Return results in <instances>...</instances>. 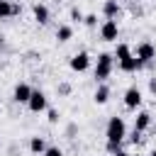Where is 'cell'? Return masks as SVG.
Masks as SVG:
<instances>
[{"label":"cell","mask_w":156,"mask_h":156,"mask_svg":"<svg viewBox=\"0 0 156 156\" xmlns=\"http://www.w3.org/2000/svg\"><path fill=\"white\" fill-rule=\"evenodd\" d=\"M112 68H115V56L107 54V51L98 54V61H95V68H93L95 80H98V83H105V80L112 76Z\"/></svg>","instance_id":"1"},{"label":"cell","mask_w":156,"mask_h":156,"mask_svg":"<svg viewBox=\"0 0 156 156\" xmlns=\"http://www.w3.org/2000/svg\"><path fill=\"white\" fill-rule=\"evenodd\" d=\"M105 139L107 141H124L127 139V124L119 115H112L107 119V127H105Z\"/></svg>","instance_id":"2"},{"label":"cell","mask_w":156,"mask_h":156,"mask_svg":"<svg viewBox=\"0 0 156 156\" xmlns=\"http://www.w3.org/2000/svg\"><path fill=\"white\" fill-rule=\"evenodd\" d=\"M49 107V100H46V95H44V90H32V95H29V100H27V110L29 112H34V115H39V112H44Z\"/></svg>","instance_id":"3"},{"label":"cell","mask_w":156,"mask_h":156,"mask_svg":"<svg viewBox=\"0 0 156 156\" xmlns=\"http://www.w3.org/2000/svg\"><path fill=\"white\" fill-rule=\"evenodd\" d=\"M134 56L146 66V63H151V61L156 58V46H154L151 41H139L136 49H134Z\"/></svg>","instance_id":"4"},{"label":"cell","mask_w":156,"mask_h":156,"mask_svg":"<svg viewBox=\"0 0 156 156\" xmlns=\"http://www.w3.org/2000/svg\"><path fill=\"white\" fill-rule=\"evenodd\" d=\"M117 37H119V24H117V20H105V22L100 24V39H102V41H117Z\"/></svg>","instance_id":"5"},{"label":"cell","mask_w":156,"mask_h":156,"mask_svg":"<svg viewBox=\"0 0 156 156\" xmlns=\"http://www.w3.org/2000/svg\"><path fill=\"white\" fill-rule=\"evenodd\" d=\"M68 66H71V71H76V73H85V71L90 68V54H88V51L73 54L71 61H68Z\"/></svg>","instance_id":"6"},{"label":"cell","mask_w":156,"mask_h":156,"mask_svg":"<svg viewBox=\"0 0 156 156\" xmlns=\"http://www.w3.org/2000/svg\"><path fill=\"white\" fill-rule=\"evenodd\" d=\"M141 102H144L141 90H139L136 85H129V88L124 90V107H127V110H136Z\"/></svg>","instance_id":"7"},{"label":"cell","mask_w":156,"mask_h":156,"mask_svg":"<svg viewBox=\"0 0 156 156\" xmlns=\"http://www.w3.org/2000/svg\"><path fill=\"white\" fill-rule=\"evenodd\" d=\"M32 85L29 83H17L15 85V90H12V100L17 102V105H27V100H29V95H32Z\"/></svg>","instance_id":"8"},{"label":"cell","mask_w":156,"mask_h":156,"mask_svg":"<svg viewBox=\"0 0 156 156\" xmlns=\"http://www.w3.org/2000/svg\"><path fill=\"white\" fill-rule=\"evenodd\" d=\"M117 66H119V71L122 73H136V71H141L144 68V63L132 54V56H127V58H122V61H117Z\"/></svg>","instance_id":"9"},{"label":"cell","mask_w":156,"mask_h":156,"mask_svg":"<svg viewBox=\"0 0 156 156\" xmlns=\"http://www.w3.org/2000/svg\"><path fill=\"white\" fill-rule=\"evenodd\" d=\"M22 12V7L12 0H0V20H10V17H17Z\"/></svg>","instance_id":"10"},{"label":"cell","mask_w":156,"mask_h":156,"mask_svg":"<svg viewBox=\"0 0 156 156\" xmlns=\"http://www.w3.org/2000/svg\"><path fill=\"white\" fill-rule=\"evenodd\" d=\"M102 15H105V20H117V17L122 15L119 0H105V2H102Z\"/></svg>","instance_id":"11"},{"label":"cell","mask_w":156,"mask_h":156,"mask_svg":"<svg viewBox=\"0 0 156 156\" xmlns=\"http://www.w3.org/2000/svg\"><path fill=\"white\" fill-rule=\"evenodd\" d=\"M32 15H34V20L39 24H49V20H51V12H49V7L44 2H34L32 5Z\"/></svg>","instance_id":"12"},{"label":"cell","mask_w":156,"mask_h":156,"mask_svg":"<svg viewBox=\"0 0 156 156\" xmlns=\"http://www.w3.org/2000/svg\"><path fill=\"white\" fill-rule=\"evenodd\" d=\"M149 127H151V112H149V110H141V112H136V117H134V129L144 134Z\"/></svg>","instance_id":"13"},{"label":"cell","mask_w":156,"mask_h":156,"mask_svg":"<svg viewBox=\"0 0 156 156\" xmlns=\"http://www.w3.org/2000/svg\"><path fill=\"white\" fill-rule=\"evenodd\" d=\"M107 100H110V85L107 83H98V88L93 93V102L95 105H105Z\"/></svg>","instance_id":"14"},{"label":"cell","mask_w":156,"mask_h":156,"mask_svg":"<svg viewBox=\"0 0 156 156\" xmlns=\"http://www.w3.org/2000/svg\"><path fill=\"white\" fill-rule=\"evenodd\" d=\"M29 151H32L34 156H41V154L46 151V139L39 136V134H34V136L29 139Z\"/></svg>","instance_id":"15"},{"label":"cell","mask_w":156,"mask_h":156,"mask_svg":"<svg viewBox=\"0 0 156 156\" xmlns=\"http://www.w3.org/2000/svg\"><path fill=\"white\" fill-rule=\"evenodd\" d=\"M73 39V27L71 24H58L56 27V41L58 44H66V41H71Z\"/></svg>","instance_id":"16"},{"label":"cell","mask_w":156,"mask_h":156,"mask_svg":"<svg viewBox=\"0 0 156 156\" xmlns=\"http://www.w3.org/2000/svg\"><path fill=\"white\" fill-rule=\"evenodd\" d=\"M134 51H132V46L129 44H124V41H119L117 46H115V51H112V56H115V61H122V58H127V56H132Z\"/></svg>","instance_id":"17"},{"label":"cell","mask_w":156,"mask_h":156,"mask_svg":"<svg viewBox=\"0 0 156 156\" xmlns=\"http://www.w3.org/2000/svg\"><path fill=\"white\" fill-rule=\"evenodd\" d=\"M83 24H85L88 29H95V27H98V15H93V12L85 15V17H83Z\"/></svg>","instance_id":"18"},{"label":"cell","mask_w":156,"mask_h":156,"mask_svg":"<svg viewBox=\"0 0 156 156\" xmlns=\"http://www.w3.org/2000/svg\"><path fill=\"white\" fill-rule=\"evenodd\" d=\"M58 117H61V112H58V110H54V107H46V119H49L51 124H56V122H58Z\"/></svg>","instance_id":"19"},{"label":"cell","mask_w":156,"mask_h":156,"mask_svg":"<svg viewBox=\"0 0 156 156\" xmlns=\"http://www.w3.org/2000/svg\"><path fill=\"white\" fill-rule=\"evenodd\" d=\"M68 15H71V20H73V22H83V17H85V15H83V12L76 7V5L71 7V12H68Z\"/></svg>","instance_id":"20"},{"label":"cell","mask_w":156,"mask_h":156,"mask_svg":"<svg viewBox=\"0 0 156 156\" xmlns=\"http://www.w3.org/2000/svg\"><path fill=\"white\" fill-rule=\"evenodd\" d=\"M41 156H63V149H58V146H46V151H44Z\"/></svg>","instance_id":"21"},{"label":"cell","mask_w":156,"mask_h":156,"mask_svg":"<svg viewBox=\"0 0 156 156\" xmlns=\"http://www.w3.org/2000/svg\"><path fill=\"white\" fill-rule=\"evenodd\" d=\"M56 93L58 95H71V83H58L56 85Z\"/></svg>","instance_id":"22"},{"label":"cell","mask_w":156,"mask_h":156,"mask_svg":"<svg viewBox=\"0 0 156 156\" xmlns=\"http://www.w3.org/2000/svg\"><path fill=\"white\" fill-rule=\"evenodd\" d=\"M105 149H107L110 154H115V151H119V149H122V141H107V144H105Z\"/></svg>","instance_id":"23"},{"label":"cell","mask_w":156,"mask_h":156,"mask_svg":"<svg viewBox=\"0 0 156 156\" xmlns=\"http://www.w3.org/2000/svg\"><path fill=\"white\" fill-rule=\"evenodd\" d=\"M76 132H78V124H68V129H66V136H68V139H76Z\"/></svg>","instance_id":"24"},{"label":"cell","mask_w":156,"mask_h":156,"mask_svg":"<svg viewBox=\"0 0 156 156\" xmlns=\"http://www.w3.org/2000/svg\"><path fill=\"white\" fill-rule=\"evenodd\" d=\"M129 141H132V144H136V141H141V132H136V129H134V132L129 134Z\"/></svg>","instance_id":"25"},{"label":"cell","mask_w":156,"mask_h":156,"mask_svg":"<svg viewBox=\"0 0 156 156\" xmlns=\"http://www.w3.org/2000/svg\"><path fill=\"white\" fill-rule=\"evenodd\" d=\"M149 90H151V95H156V76L149 78Z\"/></svg>","instance_id":"26"},{"label":"cell","mask_w":156,"mask_h":156,"mask_svg":"<svg viewBox=\"0 0 156 156\" xmlns=\"http://www.w3.org/2000/svg\"><path fill=\"white\" fill-rule=\"evenodd\" d=\"M110 156H129V154H127L124 149H119V151H115V154H110Z\"/></svg>","instance_id":"27"},{"label":"cell","mask_w":156,"mask_h":156,"mask_svg":"<svg viewBox=\"0 0 156 156\" xmlns=\"http://www.w3.org/2000/svg\"><path fill=\"white\" fill-rule=\"evenodd\" d=\"M0 49H5V34H0Z\"/></svg>","instance_id":"28"},{"label":"cell","mask_w":156,"mask_h":156,"mask_svg":"<svg viewBox=\"0 0 156 156\" xmlns=\"http://www.w3.org/2000/svg\"><path fill=\"white\" fill-rule=\"evenodd\" d=\"M149 156H156V149H154V151H149Z\"/></svg>","instance_id":"29"},{"label":"cell","mask_w":156,"mask_h":156,"mask_svg":"<svg viewBox=\"0 0 156 156\" xmlns=\"http://www.w3.org/2000/svg\"><path fill=\"white\" fill-rule=\"evenodd\" d=\"M146 156H149V154H146Z\"/></svg>","instance_id":"30"}]
</instances>
